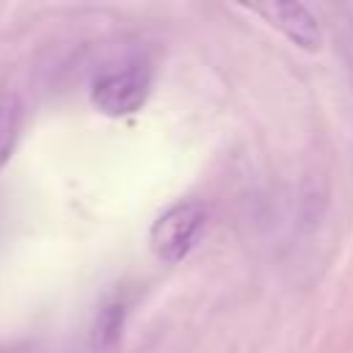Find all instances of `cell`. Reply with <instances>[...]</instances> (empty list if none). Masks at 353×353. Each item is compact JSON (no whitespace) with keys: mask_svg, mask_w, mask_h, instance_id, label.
<instances>
[{"mask_svg":"<svg viewBox=\"0 0 353 353\" xmlns=\"http://www.w3.org/2000/svg\"><path fill=\"white\" fill-rule=\"evenodd\" d=\"M149 91H152V66L146 58H135L116 69L102 72L91 85V102L99 113L121 119L141 110Z\"/></svg>","mask_w":353,"mask_h":353,"instance_id":"cell-1","label":"cell"},{"mask_svg":"<svg viewBox=\"0 0 353 353\" xmlns=\"http://www.w3.org/2000/svg\"><path fill=\"white\" fill-rule=\"evenodd\" d=\"M204 221H207L204 204H199L193 199L171 204L165 212H160V218L149 229V245H152L154 256L168 265L185 259L188 251L193 248Z\"/></svg>","mask_w":353,"mask_h":353,"instance_id":"cell-2","label":"cell"},{"mask_svg":"<svg viewBox=\"0 0 353 353\" xmlns=\"http://www.w3.org/2000/svg\"><path fill=\"white\" fill-rule=\"evenodd\" d=\"M254 11L262 19H268L279 33H284L295 47L306 52H317L323 47V28L312 14V8L301 3H265V6H254Z\"/></svg>","mask_w":353,"mask_h":353,"instance_id":"cell-3","label":"cell"},{"mask_svg":"<svg viewBox=\"0 0 353 353\" xmlns=\"http://www.w3.org/2000/svg\"><path fill=\"white\" fill-rule=\"evenodd\" d=\"M124 303L113 301V303H105L97 314V323H94V345L108 350L119 342L121 336V328H124Z\"/></svg>","mask_w":353,"mask_h":353,"instance_id":"cell-4","label":"cell"},{"mask_svg":"<svg viewBox=\"0 0 353 353\" xmlns=\"http://www.w3.org/2000/svg\"><path fill=\"white\" fill-rule=\"evenodd\" d=\"M19 99L14 94H0V168L8 163L14 143H17V130H19Z\"/></svg>","mask_w":353,"mask_h":353,"instance_id":"cell-5","label":"cell"}]
</instances>
